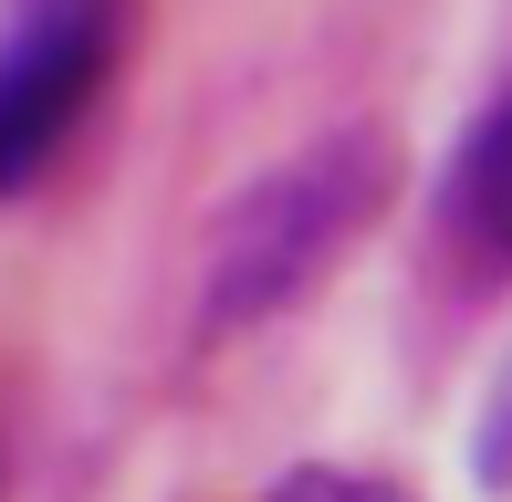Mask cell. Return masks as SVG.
I'll use <instances>...</instances> for the list:
<instances>
[{
	"label": "cell",
	"mask_w": 512,
	"mask_h": 502,
	"mask_svg": "<svg viewBox=\"0 0 512 502\" xmlns=\"http://www.w3.org/2000/svg\"><path fill=\"white\" fill-rule=\"evenodd\" d=\"M398 189V147L387 126H324L293 157H272L220 220H209L199 283H189V335L199 346H241V335L283 325L293 304L366 241V220Z\"/></svg>",
	"instance_id": "obj_1"
},
{
	"label": "cell",
	"mask_w": 512,
	"mask_h": 502,
	"mask_svg": "<svg viewBox=\"0 0 512 502\" xmlns=\"http://www.w3.org/2000/svg\"><path fill=\"white\" fill-rule=\"evenodd\" d=\"M126 63V0H21L0 21V210L63 168Z\"/></svg>",
	"instance_id": "obj_2"
},
{
	"label": "cell",
	"mask_w": 512,
	"mask_h": 502,
	"mask_svg": "<svg viewBox=\"0 0 512 502\" xmlns=\"http://www.w3.org/2000/svg\"><path fill=\"white\" fill-rule=\"evenodd\" d=\"M429 241L460 283H512V74L460 116L429 168Z\"/></svg>",
	"instance_id": "obj_3"
},
{
	"label": "cell",
	"mask_w": 512,
	"mask_h": 502,
	"mask_svg": "<svg viewBox=\"0 0 512 502\" xmlns=\"http://www.w3.org/2000/svg\"><path fill=\"white\" fill-rule=\"evenodd\" d=\"M471 482L481 492H512V356L492 367V387H481V408H471Z\"/></svg>",
	"instance_id": "obj_4"
},
{
	"label": "cell",
	"mask_w": 512,
	"mask_h": 502,
	"mask_svg": "<svg viewBox=\"0 0 512 502\" xmlns=\"http://www.w3.org/2000/svg\"><path fill=\"white\" fill-rule=\"evenodd\" d=\"M262 502H408L387 471H345V461H293V471H272Z\"/></svg>",
	"instance_id": "obj_5"
}]
</instances>
